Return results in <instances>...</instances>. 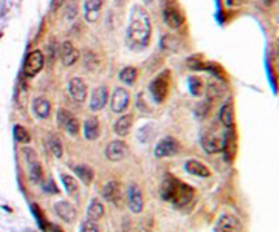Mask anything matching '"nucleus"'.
I'll return each instance as SVG.
<instances>
[{"mask_svg": "<svg viewBox=\"0 0 279 232\" xmlns=\"http://www.w3.org/2000/svg\"><path fill=\"white\" fill-rule=\"evenodd\" d=\"M132 124H134V116L132 115H124L121 116L117 122H115V133L118 136H126L130 129H132Z\"/></svg>", "mask_w": 279, "mask_h": 232, "instance_id": "23", "label": "nucleus"}, {"mask_svg": "<svg viewBox=\"0 0 279 232\" xmlns=\"http://www.w3.org/2000/svg\"><path fill=\"white\" fill-rule=\"evenodd\" d=\"M168 88H169V71H165L158 74L155 79L151 82V93L155 102L161 104L168 96Z\"/></svg>", "mask_w": 279, "mask_h": 232, "instance_id": "4", "label": "nucleus"}, {"mask_svg": "<svg viewBox=\"0 0 279 232\" xmlns=\"http://www.w3.org/2000/svg\"><path fill=\"white\" fill-rule=\"evenodd\" d=\"M14 138H16V141L22 143V144L30 143V139H31L28 130H27L25 127H22V126H16V127H14Z\"/></svg>", "mask_w": 279, "mask_h": 232, "instance_id": "31", "label": "nucleus"}, {"mask_svg": "<svg viewBox=\"0 0 279 232\" xmlns=\"http://www.w3.org/2000/svg\"><path fill=\"white\" fill-rule=\"evenodd\" d=\"M100 121L96 118H89L86 122H84V135L89 141H96L98 138H100Z\"/></svg>", "mask_w": 279, "mask_h": 232, "instance_id": "20", "label": "nucleus"}, {"mask_svg": "<svg viewBox=\"0 0 279 232\" xmlns=\"http://www.w3.org/2000/svg\"><path fill=\"white\" fill-rule=\"evenodd\" d=\"M189 90L192 95L195 96H200L202 95V91H203V82L200 77H197V76H192L189 77Z\"/></svg>", "mask_w": 279, "mask_h": 232, "instance_id": "32", "label": "nucleus"}, {"mask_svg": "<svg viewBox=\"0 0 279 232\" xmlns=\"http://www.w3.org/2000/svg\"><path fill=\"white\" fill-rule=\"evenodd\" d=\"M64 3H65V0H53V2H52V9L53 11H58Z\"/></svg>", "mask_w": 279, "mask_h": 232, "instance_id": "39", "label": "nucleus"}, {"mask_svg": "<svg viewBox=\"0 0 279 232\" xmlns=\"http://www.w3.org/2000/svg\"><path fill=\"white\" fill-rule=\"evenodd\" d=\"M188 67L192 70H208V64L203 62L202 56H192L188 59Z\"/></svg>", "mask_w": 279, "mask_h": 232, "instance_id": "33", "label": "nucleus"}, {"mask_svg": "<svg viewBox=\"0 0 279 232\" xmlns=\"http://www.w3.org/2000/svg\"><path fill=\"white\" fill-rule=\"evenodd\" d=\"M109 101V90L106 85H100L96 87L92 91V98H90V110L92 112H100L106 107Z\"/></svg>", "mask_w": 279, "mask_h": 232, "instance_id": "13", "label": "nucleus"}, {"mask_svg": "<svg viewBox=\"0 0 279 232\" xmlns=\"http://www.w3.org/2000/svg\"><path fill=\"white\" fill-rule=\"evenodd\" d=\"M129 102H130L129 91L123 87L115 88L113 95H112V110L115 113H124L129 107Z\"/></svg>", "mask_w": 279, "mask_h": 232, "instance_id": "11", "label": "nucleus"}, {"mask_svg": "<svg viewBox=\"0 0 279 232\" xmlns=\"http://www.w3.org/2000/svg\"><path fill=\"white\" fill-rule=\"evenodd\" d=\"M185 169H186L188 174H191V175H194V177L208 178V177L211 175V170H209L205 164L199 163L197 160H189V161H186V163H185Z\"/></svg>", "mask_w": 279, "mask_h": 232, "instance_id": "19", "label": "nucleus"}, {"mask_svg": "<svg viewBox=\"0 0 279 232\" xmlns=\"http://www.w3.org/2000/svg\"><path fill=\"white\" fill-rule=\"evenodd\" d=\"M103 198L107 201V203L121 206L123 205V186L118 181H109L104 184L103 188Z\"/></svg>", "mask_w": 279, "mask_h": 232, "instance_id": "7", "label": "nucleus"}, {"mask_svg": "<svg viewBox=\"0 0 279 232\" xmlns=\"http://www.w3.org/2000/svg\"><path fill=\"white\" fill-rule=\"evenodd\" d=\"M163 19H165L168 26L178 28V26H182L183 22H185V14L182 12V9H180L174 2H169L166 5L165 11H163Z\"/></svg>", "mask_w": 279, "mask_h": 232, "instance_id": "9", "label": "nucleus"}, {"mask_svg": "<svg viewBox=\"0 0 279 232\" xmlns=\"http://www.w3.org/2000/svg\"><path fill=\"white\" fill-rule=\"evenodd\" d=\"M45 65V57L44 53L41 50H35L31 51L25 60V65H24V73L27 77H35Z\"/></svg>", "mask_w": 279, "mask_h": 232, "instance_id": "5", "label": "nucleus"}, {"mask_svg": "<svg viewBox=\"0 0 279 232\" xmlns=\"http://www.w3.org/2000/svg\"><path fill=\"white\" fill-rule=\"evenodd\" d=\"M229 3L234 5V6H239V5L245 3V0H229Z\"/></svg>", "mask_w": 279, "mask_h": 232, "instance_id": "41", "label": "nucleus"}, {"mask_svg": "<svg viewBox=\"0 0 279 232\" xmlns=\"http://www.w3.org/2000/svg\"><path fill=\"white\" fill-rule=\"evenodd\" d=\"M25 157H27V163H28V170H30V178L33 183H41L42 177H44V170L42 166L39 163L38 155L33 152L31 149H25Z\"/></svg>", "mask_w": 279, "mask_h": 232, "instance_id": "10", "label": "nucleus"}, {"mask_svg": "<svg viewBox=\"0 0 279 232\" xmlns=\"http://www.w3.org/2000/svg\"><path fill=\"white\" fill-rule=\"evenodd\" d=\"M104 215V206L103 203L98 198L92 200L90 205L87 206V212H86V217L87 220H92V222H98Z\"/></svg>", "mask_w": 279, "mask_h": 232, "instance_id": "21", "label": "nucleus"}, {"mask_svg": "<svg viewBox=\"0 0 279 232\" xmlns=\"http://www.w3.org/2000/svg\"><path fill=\"white\" fill-rule=\"evenodd\" d=\"M137 232H152V229H151V223H149V222H143V225L138 226Z\"/></svg>", "mask_w": 279, "mask_h": 232, "instance_id": "38", "label": "nucleus"}, {"mask_svg": "<svg viewBox=\"0 0 279 232\" xmlns=\"http://www.w3.org/2000/svg\"><path fill=\"white\" fill-rule=\"evenodd\" d=\"M55 211H56V215L59 217L61 220H64L65 223H75L76 222V217H78V212H76V208L70 203V201H58L55 205Z\"/></svg>", "mask_w": 279, "mask_h": 232, "instance_id": "12", "label": "nucleus"}, {"mask_svg": "<svg viewBox=\"0 0 279 232\" xmlns=\"http://www.w3.org/2000/svg\"><path fill=\"white\" fill-rule=\"evenodd\" d=\"M225 95V87L219 81H211L206 87V98L209 101H217Z\"/></svg>", "mask_w": 279, "mask_h": 232, "instance_id": "25", "label": "nucleus"}, {"mask_svg": "<svg viewBox=\"0 0 279 232\" xmlns=\"http://www.w3.org/2000/svg\"><path fill=\"white\" fill-rule=\"evenodd\" d=\"M79 121H78V118H75V116H72L70 119H69V122L65 124V130H67L72 136H78V133H79Z\"/></svg>", "mask_w": 279, "mask_h": 232, "instance_id": "35", "label": "nucleus"}, {"mask_svg": "<svg viewBox=\"0 0 279 232\" xmlns=\"http://www.w3.org/2000/svg\"><path fill=\"white\" fill-rule=\"evenodd\" d=\"M228 133L220 130H209L202 136V146L206 153H219L223 150Z\"/></svg>", "mask_w": 279, "mask_h": 232, "instance_id": "3", "label": "nucleus"}, {"mask_svg": "<svg viewBox=\"0 0 279 232\" xmlns=\"http://www.w3.org/2000/svg\"><path fill=\"white\" fill-rule=\"evenodd\" d=\"M47 147H48V150H50L56 158H61L62 157V144H61V141L58 139V136H55V135H50L48 136V139H47Z\"/></svg>", "mask_w": 279, "mask_h": 232, "instance_id": "30", "label": "nucleus"}, {"mask_svg": "<svg viewBox=\"0 0 279 232\" xmlns=\"http://www.w3.org/2000/svg\"><path fill=\"white\" fill-rule=\"evenodd\" d=\"M152 34V25L151 17L147 11L141 6H135L130 14V22L127 29V39L129 45L132 48H146L151 42Z\"/></svg>", "mask_w": 279, "mask_h": 232, "instance_id": "1", "label": "nucleus"}, {"mask_svg": "<svg viewBox=\"0 0 279 232\" xmlns=\"http://www.w3.org/2000/svg\"><path fill=\"white\" fill-rule=\"evenodd\" d=\"M161 200L171 201V203L177 208H185L189 205V201L194 198V191L188 184L182 183L180 180L174 178L172 175H168L165 181L161 183L160 188Z\"/></svg>", "mask_w": 279, "mask_h": 232, "instance_id": "2", "label": "nucleus"}, {"mask_svg": "<svg viewBox=\"0 0 279 232\" xmlns=\"http://www.w3.org/2000/svg\"><path fill=\"white\" fill-rule=\"evenodd\" d=\"M219 118L225 127L233 129V126H234V105H233V102H226L222 107Z\"/></svg>", "mask_w": 279, "mask_h": 232, "instance_id": "22", "label": "nucleus"}, {"mask_svg": "<svg viewBox=\"0 0 279 232\" xmlns=\"http://www.w3.org/2000/svg\"><path fill=\"white\" fill-rule=\"evenodd\" d=\"M75 172L78 175V178L83 181L86 186H89L92 181H93V170L92 167L86 166V164H81V166H76L75 167Z\"/></svg>", "mask_w": 279, "mask_h": 232, "instance_id": "26", "label": "nucleus"}, {"mask_svg": "<svg viewBox=\"0 0 279 232\" xmlns=\"http://www.w3.org/2000/svg\"><path fill=\"white\" fill-rule=\"evenodd\" d=\"M137 77H138V71H137V68H134V67H126V68H123L121 73H120V79H121L124 84H127V85H132V84L137 81Z\"/></svg>", "mask_w": 279, "mask_h": 232, "instance_id": "29", "label": "nucleus"}, {"mask_svg": "<svg viewBox=\"0 0 279 232\" xmlns=\"http://www.w3.org/2000/svg\"><path fill=\"white\" fill-rule=\"evenodd\" d=\"M126 152H127V146L124 141L121 139H115V141H110L106 147V157L109 161H121L126 157Z\"/></svg>", "mask_w": 279, "mask_h": 232, "instance_id": "14", "label": "nucleus"}, {"mask_svg": "<svg viewBox=\"0 0 279 232\" xmlns=\"http://www.w3.org/2000/svg\"><path fill=\"white\" fill-rule=\"evenodd\" d=\"M103 0H87L86 2V19L89 22H96L100 17Z\"/></svg>", "mask_w": 279, "mask_h": 232, "instance_id": "24", "label": "nucleus"}, {"mask_svg": "<svg viewBox=\"0 0 279 232\" xmlns=\"http://www.w3.org/2000/svg\"><path fill=\"white\" fill-rule=\"evenodd\" d=\"M81 232H100V226L96 222L86 219V222L81 223Z\"/></svg>", "mask_w": 279, "mask_h": 232, "instance_id": "36", "label": "nucleus"}, {"mask_svg": "<svg viewBox=\"0 0 279 232\" xmlns=\"http://www.w3.org/2000/svg\"><path fill=\"white\" fill-rule=\"evenodd\" d=\"M180 152V143L177 139L166 136L163 138L161 141L155 146L154 153L157 158H168V157H175V155Z\"/></svg>", "mask_w": 279, "mask_h": 232, "instance_id": "6", "label": "nucleus"}, {"mask_svg": "<svg viewBox=\"0 0 279 232\" xmlns=\"http://www.w3.org/2000/svg\"><path fill=\"white\" fill-rule=\"evenodd\" d=\"M264 2H265V3H268V5H270V3H273V2H274V0H264Z\"/></svg>", "mask_w": 279, "mask_h": 232, "instance_id": "42", "label": "nucleus"}, {"mask_svg": "<svg viewBox=\"0 0 279 232\" xmlns=\"http://www.w3.org/2000/svg\"><path fill=\"white\" fill-rule=\"evenodd\" d=\"M127 206L129 211L132 214H140L144 206V198H143V191L140 186L130 184L127 189Z\"/></svg>", "mask_w": 279, "mask_h": 232, "instance_id": "8", "label": "nucleus"}, {"mask_svg": "<svg viewBox=\"0 0 279 232\" xmlns=\"http://www.w3.org/2000/svg\"><path fill=\"white\" fill-rule=\"evenodd\" d=\"M69 93L76 102L83 104L87 98V85H86L84 79H81V77H73V79H70Z\"/></svg>", "mask_w": 279, "mask_h": 232, "instance_id": "15", "label": "nucleus"}, {"mask_svg": "<svg viewBox=\"0 0 279 232\" xmlns=\"http://www.w3.org/2000/svg\"><path fill=\"white\" fill-rule=\"evenodd\" d=\"M78 11H79V5L75 2V0H70V2L65 5V17H67L69 20L75 19L78 15Z\"/></svg>", "mask_w": 279, "mask_h": 232, "instance_id": "34", "label": "nucleus"}, {"mask_svg": "<svg viewBox=\"0 0 279 232\" xmlns=\"http://www.w3.org/2000/svg\"><path fill=\"white\" fill-rule=\"evenodd\" d=\"M33 112L41 119H47L52 115V104L45 98H36L33 101Z\"/></svg>", "mask_w": 279, "mask_h": 232, "instance_id": "18", "label": "nucleus"}, {"mask_svg": "<svg viewBox=\"0 0 279 232\" xmlns=\"http://www.w3.org/2000/svg\"><path fill=\"white\" fill-rule=\"evenodd\" d=\"M72 116H73V115H72L69 110H64V108H61V110L58 112V124H59V126L64 129V127H65V124L69 122V119H70Z\"/></svg>", "mask_w": 279, "mask_h": 232, "instance_id": "37", "label": "nucleus"}, {"mask_svg": "<svg viewBox=\"0 0 279 232\" xmlns=\"http://www.w3.org/2000/svg\"><path fill=\"white\" fill-rule=\"evenodd\" d=\"M59 53H61V60H62V64L65 67H72L75 62L78 60V56H79L78 50L75 48L72 42H64L61 45Z\"/></svg>", "mask_w": 279, "mask_h": 232, "instance_id": "17", "label": "nucleus"}, {"mask_svg": "<svg viewBox=\"0 0 279 232\" xmlns=\"http://www.w3.org/2000/svg\"><path fill=\"white\" fill-rule=\"evenodd\" d=\"M222 152H225V160L231 163L233 158H234V155H236V138H234L233 133L228 135L226 143H225V147H223Z\"/></svg>", "mask_w": 279, "mask_h": 232, "instance_id": "28", "label": "nucleus"}, {"mask_svg": "<svg viewBox=\"0 0 279 232\" xmlns=\"http://www.w3.org/2000/svg\"><path fill=\"white\" fill-rule=\"evenodd\" d=\"M45 189H47L48 192H55V194L58 192V189L55 188V181H52V180L47 181V188H45Z\"/></svg>", "mask_w": 279, "mask_h": 232, "instance_id": "40", "label": "nucleus"}, {"mask_svg": "<svg viewBox=\"0 0 279 232\" xmlns=\"http://www.w3.org/2000/svg\"><path fill=\"white\" fill-rule=\"evenodd\" d=\"M219 231L220 232H242L240 222L233 214H223L219 219Z\"/></svg>", "mask_w": 279, "mask_h": 232, "instance_id": "16", "label": "nucleus"}, {"mask_svg": "<svg viewBox=\"0 0 279 232\" xmlns=\"http://www.w3.org/2000/svg\"><path fill=\"white\" fill-rule=\"evenodd\" d=\"M61 180H62V184H64V188H65V191H67L69 195L76 197V195L79 194V186H78V181H76L73 177L62 174V175H61Z\"/></svg>", "mask_w": 279, "mask_h": 232, "instance_id": "27", "label": "nucleus"}]
</instances>
